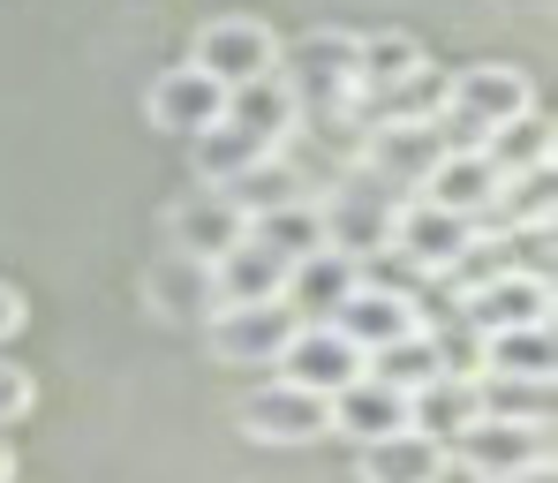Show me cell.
Masks as SVG:
<instances>
[{
    "label": "cell",
    "mask_w": 558,
    "mask_h": 483,
    "mask_svg": "<svg viewBox=\"0 0 558 483\" xmlns=\"http://www.w3.org/2000/svg\"><path fill=\"white\" fill-rule=\"evenodd\" d=\"M400 196L377 167L363 159H348L340 174H325V196H317V227H325V242L332 250H348V257H377L385 242H392V212H400Z\"/></svg>",
    "instance_id": "1"
},
{
    "label": "cell",
    "mask_w": 558,
    "mask_h": 483,
    "mask_svg": "<svg viewBox=\"0 0 558 483\" xmlns=\"http://www.w3.org/2000/svg\"><path fill=\"white\" fill-rule=\"evenodd\" d=\"M529 106H536V92L513 61H475L438 92V129H446V144H483L498 121H513Z\"/></svg>",
    "instance_id": "2"
},
{
    "label": "cell",
    "mask_w": 558,
    "mask_h": 483,
    "mask_svg": "<svg viewBox=\"0 0 558 483\" xmlns=\"http://www.w3.org/2000/svg\"><path fill=\"white\" fill-rule=\"evenodd\" d=\"M272 76L287 84L294 113H340L355 98V31H302L294 46H279Z\"/></svg>",
    "instance_id": "3"
},
{
    "label": "cell",
    "mask_w": 558,
    "mask_h": 483,
    "mask_svg": "<svg viewBox=\"0 0 558 483\" xmlns=\"http://www.w3.org/2000/svg\"><path fill=\"white\" fill-rule=\"evenodd\" d=\"M438 152H446L438 113H371L363 121V167H377L392 190H423Z\"/></svg>",
    "instance_id": "4"
},
{
    "label": "cell",
    "mask_w": 558,
    "mask_h": 483,
    "mask_svg": "<svg viewBox=\"0 0 558 483\" xmlns=\"http://www.w3.org/2000/svg\"><path fill=\"white\" fill-rule=\"evenodd\" d=\"M287 333H294V310L287 302H219L204 317V348L219 363H234V371H272Z\"/></svg>",
    "instance_id": "5"
},
{
    "label": "cell",
    "mask_w": 558,
    "mask_h": 483,
    "mask_svg": "<svg viewBox=\"0 0 558 483\" xmlns=\"http://www.w3.org/2000/svg\"><path fill=\"white\" fill-rule=\"evenodd\" d=\"M242 438L257 446H317L332 438V415H325V393L294 386V378H272L242 400Z\"/></svg>",
    "instance_id": "6"
},
{
    "label": "cell",
    "mask_w": 558,
    "mask_h": 483,
    "mask_svg": "<svg viewBox=\"0 0 558 483\" xmlns=\"http://www.w3.org/2000/svg\"><path fill=\"white\" fill-rule=\"evenodd\" d=\"M272 371L332 400V393L348 386V378H363V348H355L348 333H332L325 317H294V333H287V348H279Z\"/></svg>",
    "instance_id": "7"
},
{
    "label": "cell",
    "mask_w": 558,
    "mask_h": 483,
    "mask_svg": "<svg viewBox=\"0 0 558 483\" xmlns=\"http://www.w3.org/2000/svg\"><path fill=\"white\" fill-rule=\"evenodd\" d=\"M468 333H506V325H551V273H529V265H506L498 280L461 294Z\"/></svg>",
    "instance_id": "8"
},
{
    "label": "cell",
    "mask_w": 558,
    "mask_h": 483,
    "mask_svg": "<svg viewBox=\"0 0 558 483\" xmlns=\"http://www.w3.org/2000/svg\"><path fill=\"white\" fill-rule=\"evenodd\" d=\"M325 325H332V333H348V340L371 355V348H385V340L415 333V325H423V310H415V294L385 288V280H355V288L325 310Z\"/></svg>",
    "instance_id": "9"
},
{
    "label": "cell",
    "mask_w": 558,
    "mask_h": 483,
    "mask_svg": "<svg viewBox=\"0 0 558 483\" xmlns=\"http://www.w3.org/2000/svg\"><path fill=\"white\" fill-rule=\"evenodd\" d=\"M468 234H475V219H461V212H446V204H430V196H400V212H392V257H408L415 273H446V257L461 250Z\"/></svg>",
    "instance_id": "10"
},
{
    "label": "cell",
    "mask_w": 558,
    "mask_h": 483,
    "mask_svg": "<svg viewBox=\"0 0 558 483\" xmlns=\"http://www.w3.org/2000/svg\"><path fill=\"white\" fill-rule=\"evenodd\" d=\"M144 310L167 317V325H204L219 310L211 294V257H189V250H159L144 265Z\"/></svg>",
    "instance_id": "11"
},
{
    "label": "cell",
    "mask_w": 558,
    "mask_h": 483,
    "mask_svg": "<svg viewBox=\"0 0 558 483\" xmlns=\"http://www.w3.org/2000/svg\"><path fill=\"white\" fill-rule=\"evenodd\" d=\"M446 454H461L475 476L498 483V476H513V469H529V461H551V423H498V415H475Z\"/></svg>",
    "instance_id": "12"
},
{
    "label": "cell",
    "mask_w": 558,
    "mask_h": 483,
    "mask_svg": "<svg viewBox=\"0 0 558 483\" xmlns=\"http://www.w3.org/2000/svg\"><path fill=\"white\" fill-rule=\"evenodd\" d=\"M272 61H279V38L265 31V23H250V15H219V23L196 31V69L219 76V84L272 76Z\"/></svg>",
    "instance_id": "13"
},
{
    "label": "cell",
    "mask_w": 558,
    "mask_h": 483,
    "mask_svg": "<svg viewBox=\"0 0 558 483\" xmlns=\"http://www.w3.org/2000/svg\"><path fill=\"white\" fill-rule=\"evenodd\" d=\"M242 234H250V212L219 190V182L189 190L182 204L167 212V250H189V257H219V250H234Z\"/></svg>",
    "instance_id": "14"
},
{
    "label": "cell",
    "mask_w": 558,
    "mask_h": 483,
    "mask_svg": "<svg viewBox=\"0 0 558 483\" xmlns=\"http://www.w3.org/2000/svg\"><path fill=\"white\" fill-rule=\"evenodd\" d=\"M498 182H506V174L490 167V152H483V144H446V152H438V167L423 174V190H415V196H430V204H446V212H461V219L483 227V219H490V204H498Z\"/></svg>",
    "instance_id": "15"
},
{
    "label": "cell",
    "mask_w": 558,
    "mask_h": 483,
    "mask_svg": "<svg viewBox=\"0 0 558 483\" xmlns=\"http://www.w3.org/2000/svg\"><path fill=\"white\" fill-rule=\"evenodd\" d=\"M219 106H227V84H219V76H204L196 61H189V69H167V76L144 92L151 129H167V136H196V129H211V121H219Z\"/></svg>",
    "instance_id": "16"
},
{
    "label": "cell",
    "mask_w": 558,
    "mask_h": 483,
    "mask_svg": "<svg viewBox=\"0 0 558 483\" xmlns=\"http://www.w3.org/2000/svg\"><path fill=\"white\" fill-rule=\"evenodd\" d=\"M325 415H332V438L371 446V438H385V431H408V393L363 371V378H348V386L325 400Z\"/></svg>",
    "instance_id": "17"
},
{
    "label": "cell",
    "mask_w": 558,
    "mask_h": 483,
    "mask_svg": "<svg viewBox=\"0 0 558 483\" xmlns=\"http://www.w3.org/2000/svg\"><path fill=\"white\" fill-rule=\"evenodd\" d=\"M475 371H438L430 386L408 393V431H423L430 446H453L468 423H475Z\"/></svg>",
    "instance_id": "18"
},
{
    "label": "cell",
    "mask_w": 558,
    "mask_h": 483,
    "mask_svg": "<svg viewBox=\"0 0 558 483\" xmlns=\"http://www.w3.org/2000/svg\"><path fill=\"white\" fill-rule=\"evenodd\" d=\"M355 280H363V257H348V250H332V242H325V250H310V257H294V265H287L279 302H287L294 317H325V310L355 288Z\"/></svg>",
    "instance_id": "19"
},
{
    "label": "cell",
    "mask_w": 558,
    "mask_h": 483,
    "mask_svg": "<svg viewBox=\"0 0 558 483\" xmlns=\"http://www.w3.org/2000/svg\"><path fill=\"white\" fill-rule=\"evenodd\" d=\"M279 288H287V257L265 250L257 234H242L234 250L211 257V294L219 302H279Z\"/></svg>",
    "instance_id": "20"
},
{
    "label": "cell",
    "mask_w": 558,
    "mask_h": 483,
    "mask_svg": "<svg viewBox=\"0 0 558 483\" xmlns=\"http://www.w3.org/2000/svg\"><path fill=\"white\" fill-rule=\"evenodd\" d=\"M363 371L385 378V386H400V393H415V386H430L438 371H453V355H446V340H438L430 325H415V333H400V340L371 348V355H363Z\"/></svg>",
    "instance_id": "21"
},
{
    "label": "cell",
    "mask_w": 558,
    "mask_h": 483,
    "mask_svg": "<svg viewBox=\"0 0 558 483\" xmlns=\"http://www.w3.org/2000/svg\"><path fill=\"white\" fill-rule=\"evenodd\" d=\"M265 152H279L272 136H257V129H242V121H211V129H196L189 136V159H196V182H227V174H242V167H257Z\"/></svg>",
    "instance_id": "22"
},
{
    "label": "cell",
    "mask_w": 558,
    "mask_h": 483,
    "mask_svg": "<svg viewBox=\"0 0 558 483\" xmlns=\"http://www.w3.org/2000/svg\"><path fill=\"white\" fill-rule=\"evenodd\" d=\"M438 454H446V446H430L423 431H385V438H371V446L355 454V476L363 483H430Z\"/></svg>",
    "instance_id": "23"
},
{
    "label": "cell",
    "mask_w": 558,
    "mask_h": 483,
    "mask_svg": "<svg viewBox=\"0 0 558 483\" xmlns=\"http://www.w3.org/2000/svg\"><path fill=\"white\" fill-rule=\"evenodd\" d=\"M475 371H498V378H551V325H506V333H483Z\"/></svg>",
    "instance_id": "24"
},
{
    "label": "cell",
    "mask_w": 558,
    "mask_h": 483,
    "mask_svg": "<svg viewBox=\"0 0 558 483\" xmlns=\"http://www.w3.org/2000/svg\"><path fill=\"white\" fill-rule=\"evenodd\" d=\"M250 234H257L265 250H279L287 265H294V257H310V250H325L317 196H287V204H272V212H250Z\"/></svg>",
    "instance_id": "25"
},
{
    "label": "cell",
    "mask_w": 558,
    "mask_h": 483,
    "mask_svg": "<svg viewBox=\"0 0 558 483\" xmlns=\"http://www.w3.org/2000/svg\"><path fill=\"white\" fill-rule=\"evenodd\" d=\"M227 121H242V129H257V136H287L294 129V98L279 76H250V84H227V106H219Z\"/></svg>",
    "instance_id": "26"
},
{
    "label": "cell",
    "mask_w": 558,
    "mask_h": 483,
    "mask_svg": "<svg viewBox=\"0 0 558 483\" xmlns=\"http://www.w3.org/2000/svg\"><path fill=\"white\" fill-rule=\"evenodd\" d=\"M475 408L498 423H551V378H498L475 371Z\"/></svg>",
    "instance_id": "27"
},
{
    "label": "cell",
    "mask_w": 558,
    "mask_h": 483,
    "mask_svg": "<svg viewBox=\"0 0 558 483\" xmlns=\"http://www.w3.org/2000/svg\"><path fill=\"white\" fill-rule=\"evenodd\" d=\"M483 152H490V167L498 174H521V167H551V121L529 106V113H513V121H498L490 136H483Z\"/></svg>",
    "instance_id": "28"
},
{
    "label": "cell",
    "mask_w": 558,
    "mask_h": 483,
    "mask_svg": "<svg viewBox=\"0 0 558 483\" xmlns=\"http://www.w3.org/2000/svg\"><path fill=\"white\" fill-rule=\"evenodd\" d=\"M31 408H38V386H31V371L0 355V431H8V423H23Z\"/></svg>",
    "instance_id": "29"
},
{
    "label": "cell",
    "mask_w": 558,
    "mask_h": 483,
    "mask_svg": "<svg viewBox=\"0 0 558 483\" xmlns=\"http://www.w3.org/2000/svg\"><path fill=\"white\" fill-rule=\"evenodd\" d=\"M15 333H23V294L0 280V340H15Z\"/></svg>",
    "instance_id": "30"
},
{
    "label": "cell",
    "mask_w": 558,
    "mask_h": 483,
    "mask_svg": "<svg viewBox=\"0 0 558 483\" xmlns=\"http://www.w3.org/2000/svg\"><path fill=\"white\" fill-rule=\"evenodd\" d=\"M498 483H551V461H529V469H513V476H498Z\"/></svg>",
    "instance_id": "31"
},
{
    "label": "cell",
    "mask_w": 558,
    "mask_h": 483,
    "mask_svg": "<svg viewBox=\"0 0 558 483\" xmlns=\"http://www.w3.org/2000/svg\"><path fill=\"white\" fill-rule=\"evenodd\" d=\"M15 476V454H8V438H0V483Z\"/></svg>",
    "instance_id": "32"
}]
</instances>
